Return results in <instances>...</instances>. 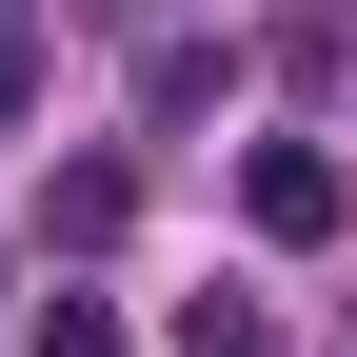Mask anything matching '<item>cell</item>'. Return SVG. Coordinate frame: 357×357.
<instances>
[{
	"mask_svg": "<svg viewBox=\"0 0 357 357\" xmlns=\"http://www.w3.org/2000/svg\"><path fill=\"white\" fill-rule=\"evenodd\" d=\"M238 218H258V238H337V218H357V178H337L318 139H258V159H238Z\"/></svg>",
	"mask_w": 357,
	"mask_h": 357,
	"instance_id": "obj_1",
	"label": "cell"
},
{
	"mask_svg": "<svg viewBox=\"0 0 357 357\" xmlns=\"http://www.w3.org/2000/svg\"><path fill=\"white\" fill-rule=\"evenodd\" d=\"M40 357H139V337H119L100 298H60V318H40Z\"/></svg>",
	"mask_w": 357,
	"mask_h": 357,
	"instance_id": "obj_2",
	"label": "cell"
},
{
	"mask_svg": "<svg viewBox=\"0 0 357 357\" xmlns=\"http://www.w3.org/2000/svg\"><path fill=\"white\" fill-rule=\"evenodd\" d=\"M178 357H278V337H258V298H218V318L178 337Z\"/></svg>",
	"mask_w": 357,
	"mask_h": 357,
	"instance_id": "obj_3",
	"label": "cell"
},
{
	"mask_svg": "<svg viewBox=\"0 0 357 357\" xmlns=\"http://www.w3.org/2000/svg\"><path fill=\"white\" fill-rule=\"evenodd\" d=\"M0 119H20V40H0Z\"/></svg>",
	"mask_w": 357,
	"mask_h": 357,
	"instance_id": "obj_4",
	"label": "cell"
}]
</instances>
